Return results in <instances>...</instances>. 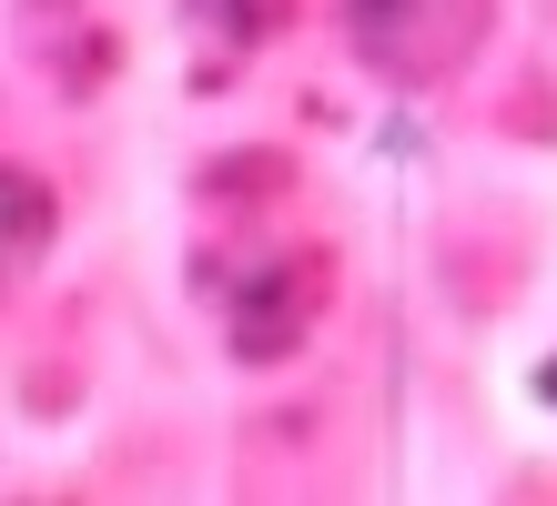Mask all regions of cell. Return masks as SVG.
Wrapping results in <instances>:
<instances>
[{"instance_id": "obj_3", "label": "cell", "mask_w": 557, "mask_h": 506, "mask_svg": "<svg viewBox=\"0 0 557 506\" xmlns=\"http://www.w3.org/2000/svg\"><path fill=\"white\" fill-rule=\"evenodd\" d=\"M41 244H51V193L0 162V263H30Z\"/></svg>"}, {"instance_id": "obj_4", "label": "cell", "mask_w": 557, "mask_h": 506, "mask_svg": "<svg viewBox=\"0 0 557 506\" xmlns=\"http://www.w3.org/2000/svg\"><path fill=\"white\" fill-rule=\"evenodd\" d=\"M193 21H203L213 41H264L284 21V0H193Z\"/></svg>"}, {"instance_id": "obj_2", "label": "cell", "mask_w": 557, "mask_h": 506, "mask_svg": "<svg viewBox=\"0 0 557 506\" xmlns=\"http://www.w3.org/2000/svg\"><path fill=\"white\" fill-rule=\"evenodd\" d=\"M324 314V263L314 254H274L264 274L234 294V355L244 365H284Z\"/></svg>"}, {"instance_id": "obj_1", "label": "cell", "mask_w": 557, "mask_h": 506, "mask_svg": "<svg viewBox=\"0 0 557 506\" xmlns=\"http://www.w3.org/2000/svg\"><path fill=\"white\" fill-rule=\"evenodd\" d=\"M486 21H497V0H335L345 51L366 61L375 82H396V91L456 82L486 51Z\"/></svg>"}]
</instances>
